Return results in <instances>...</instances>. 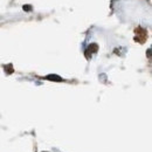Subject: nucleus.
Instances as JSON below:
<instances>
[{
  "mask_svg": "<svg viewBox=\"0 0 152 152\" xmlns=\"http://www.w3.org/2000/svg\"><path fill=\"white\" fill-rule=\"evenodd\" d=\"M97 49H98V47H97V45H96V43L90 45V46L87 48V52H86V55H87V57H89V54L91 55L93 53H96V52H97Z\"/></svg>",
  "mask_w": 152,
  "mask_h": 152,
  "instance_id": "f257e3e1",
  "label": "nucleus"
},
{
  "mask_svg": "<svg viewBox=\"0 0 152 152\" xmlns=\"http://www.w3.org/2000/svg\"><path fill=\"white\" fill-rule=\"evenodd\" d=\"M47 80H50V81H56V82H61L62 78L57 75H48L47 76Z\"/></svg>",
  "mask_w": 152,
  "mask_h": 152,
  "instance_id": "f03ea898",
  "label": "nucleus"
},
{
  "mask_svg": "<svg viewBox=\"0 0 152 152\" xmlns=\"http://www.w3.org/2000/svg\"><path fill=\"white\" fill-rule=\"evenodd\" d=\"M23 10H25V11H31V10H32V7H31L29 5H27V6H23Z\"/></svg>",
  "mask_w": 152,
  "mask_h": 152,
  "instance_id": "7ed1b4c3",
  "label": "nucleus"
}]
</instances>
